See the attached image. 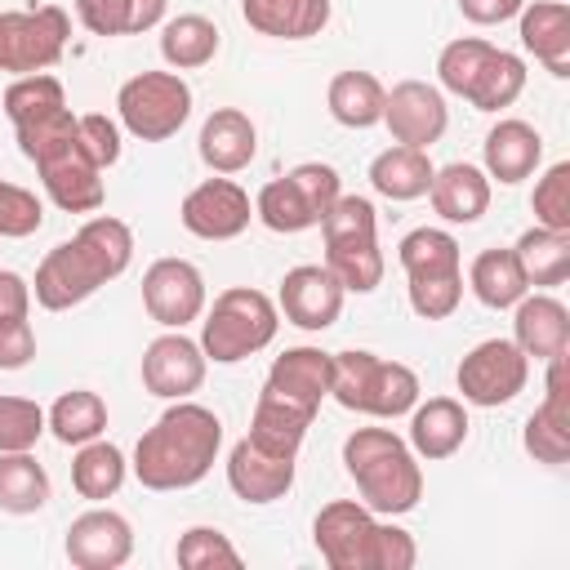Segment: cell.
I'll return each mask as SVG.
<instances>
[{
  "mask_svg": "<svg viewBox=\"0 0 570 570\" xmlns=\"http://www.w3.org/2000/svg\"><path fill=\"white\" fill-rule=\"evenodd\" d=\"M134 258V232L111 218V214H98L89 218L71 240L53 245L40 267H36V303L49 307V312H67L76 303H85L89 294H98L107 281H116Z\"/></svg>",
  "mask_w": 570,
  "mask_h": 570,
  "instance_id": "obj_1",
  "label": "cell"
},
{
  "mask_svg": "<svg viewBox=\"0 0 570 570\" xmlns=\"http://www.w3.org/2000/svg\"><path fill=\"white\" fill-rule=\"evenodd\" d=\"M223 445V423L196 401H174L134 445V476L147 490H187L205 481Z\"/></svg>",
  "mask_w": 570,
  "mask_h": 570,
  "instance_id": "obj_2",
  "label": "cell"
},
{
  "mask_svg": "<svg viewBox=\"0 0 570 570\" xmlns=\"http://www.w3.org/2000/svg\"><path fill=\"white\" fill-rule=\"evenodd\" d=\"M347 476L361 490V503L379 517H401L423 499V468L414 450L392 428H356L343 441Z\"/></svg>",
  "mask_w": 570,
  "mask_h": 570,
  "instance_id": "obj_3",
  "label": "cell"
},
{
  "mask_svg": "<svg viewBox=\"0 0 570 570\" xmlns=\"http://www.w3.org/2000/svg\"><path fill=\"white\" fill-rule=\"evenodd\" d=\"M330 396L343 410L374 414V419H396L410 414L419 401V374L401 361H383L374 352H330Z\"/></svg>",
  "mask_w": 570,
  "mask_h": 570,
  "instance_id": "obj_4",
  "label": "cell"
},
{
  "mask_svg": "<svg viewBox=\"0 0 570 570\" xmlns=\"http://www.w3.org/2000/svg\"><path fill=\"white\" fill-rule=\"evenodd\" d=\"M325 236V267L338 276L343 289L370 294L383 281V249H379V218L365 196H338L325 218L316 223Z\"/></svg>",
  "mask_w": 570,
  "mask_h": 570,
  "instance_id": "obj_5",
  "label": "cell"
},
{
  "mask_svg": "<svg viewBox=\"0 0 570 570\" xmlns=\"http://www.w3.org/2000/svg\"><path fill=\"white\" fill-rule=\"evenodd\" d=\"M276 325H281V312L263 289L232 285L214 298V307L200 325V352H205V361L236 365V361L263 352L276 338Z\"/></svg>",
  "mask_w": 570,
  "mask_h": 570,
  "instance_id": "obj_6",
  "label": "cell"
},
{
  "mask_svg": "<svg viewBox=\"0 0 570 570\" xmlns=\"http://www.w3.org/2000/svg\"><path fill=\"white\" fill-rule=\"evenodd\" d=\"M120 125L142 142L174 138L191 116V89L178 71H138L116 94Z\"/></svg>",
  "mask_w": 570,
  "mask_h": 570,
  "instance_id": "obj_7",
  "label": "cell"
},
{
  "mask_svg": "<svg viewBox=\"0 0 570 570\" xmlns=\"http://www.w3.org/2000/svg\"><path fill=\"white\" fill-rule=\"evenodd\" d=\"M71 22L58 4L22 9V13H0V71H49L62 49H67Z\"/></svg>",
  "mask_w": 570,
  "mask_h": 570,
  "instance_id": "obj_8",
  "label": "cell"
},
{
  "mask_svg": "<svg viewBox=\"0 0 570 570\" xmlns=\"http://www.w3.org/2000/svg\"><path fill=\"white\" fill-rule=\"evenodd\" d=\"M454 379H459V392H463L468 405L494 410V405H508V401H517L525 392L530 356L512 338H485L459 361Z\"/></svg>",
  "mask_w": 570,
  "mask_h": 570,
  "instance_id": "obj_9",
  "label": "cell"
},
{
  "mask_svg": "<svg viewBox=\"0 0 570 570\" xmlns=\"http://www.w3.org/2000/svg\"><path fill=\"white\" fill-rule=\"evenodd\" d=\"M312 539L330 570H374L379 521L365 503H356V499L325 503L312 521Z\"/></svg>",
  "mask_w": 570,
  "mask_h": 570,
  "instance_id": "obj_10",
  "label": "cell"
},
{
  "mask_svg": "<svg viewBox=\"0 0 570 570\" xmlns=\"http://www.w3.org/2000/svg\"><path fill=\"white\" fill-rule=\"evenodd\" d=\"M142 307L156 325L183 330L205 312V276L187 258H156L142 272Z\"/></svg>",
  "mask_w": 570,
  "mask_h": 570,
  "instance_id": "obj_11",
  "label": "cell"
},
{
  "mask_svg": "<svg viewBox=\"0 0 570 570\" xmlns=\"http://www.w3.org/2000/svg\"><path fill=\"white\" fill-rule=\"evenodd\" d=\"M383 125H387V134L401 147H423L428 151L445 134L450 107H445V98H441L436 85H428V80H401L383 98Z\"/></svg>",
  "mask_w": 570,
  "mask_h": 570,
  "instance_id": "obj_12",
  "label": "cell"
},
{
  "mask_svg": "<svg viewBox=\"0 0 570 570\" xmlns=\"http://www.w3.org/2000/svg\"><path fill=\"white\" fill-rule=\"evenodd\" d=\"M183 227L200 240H232L249 227L254 209H249V191L232 178H205L200 187H191L183 196V209H178Z\"/></svg>",
  "mask_w": 570,
  "mask_h": 570,
  "instance_id": "obj_13",
  "label": "cell"
},
{
  "mask_svg": "<svg viewBox=\"0 0 570 570\" xmlns=\"http://www.w3.org/2000/svg\"><path fill=\"white\" fill-rule=\"evenodd\" d=\"M343 294H347V289L338 285V276H334L330 267H321V263H298V267H289L285 281H281L276 312H285L289 325L316 334V330H330V325L338 321Z\"/></svg>",
  "mask_w": 570,
  "mask_h": 570,
  "instance_id": "obj_14",
  "label": "cell"
},
{
  "mask_svg": "<svg viewBox=\"0 0 570 570\" xmlns=\"http://www.w3.org/2000/svg\"><path fill=\"white\" fill-rule=\"evenodd\" d=\"M205 365L209 361H205L200 343H191L183 330H169V334L151 338L142 352V387L151 396L183 401L205 383Z\"/></svg>",
  "mask_w": 570,
  "mask_h": 570,
  "instance_id": "obj_15",
  "label": "cell"
},
{
  "mask_svg": "<svg viewBox=\"0 0 570 570\" xmlns=\"http://www.w3.org/2000/svg\"><path fill=\"white\" fill-rule=\"evenodd\" d=\"M67 561L76 570H116L129 561L134 552V530L120 512L111 508H89L67 525V543H62Z\"/></svg>",
  "mask_w": 570,
  "mask_h": 570,
  "instance_id": "obj_16",
  "label": "cell"
},
{
  "mask_svg": "<svg viewBox=\"0 0 570 570\" xmlns=\"http://www.w3.org/2000/svg\"><path fill=\"white\" fill-rule=\"evenodd\" d=\"M227 485L245 503H276L294 485V459L289 454H272V450L254 445L249 436H240L232 445V454H227Z\"/></svg>",
  "mask_w": 570,
  "mask_h": 570,
  "instance_id": "obj_17",
  "label": "cell"
},
{
  "mask_svg": "<svg viewBox=\"0 0 570 570\" xmlns=\"http://www.w3.org/2000/svg\"><path fill=\"white\" fill-rule=\"evenodd\" d=\"M36 169H40V183L53 196L58 209H67V214H94V209H102V200H107L102 169L89 160V151L80 142H71L67 151L40 160Z\"/></svg>",
  "mask_w": 570,
  "mask_h": 570,
  "instance_id": "obj_18",
  "label": "cell"
},
{
  "mask_svg": "<svg viewBox=\"0 0 570 570\" xmlns=\"http://www.w3.org/2000/svg\"><path fill=\"white\" fill-rule=\"evenodd\" d=\"M512 343L534 356V361H548V356H561L570 347V312L561 298L552 294H521L512 303Z\"/></svg>",
  "mask_w": 570,
  "mask_h": 570,
  "instance_id": "obj_19",
  "label": "cell"
},
{
  "mask_svg": "<svg viewBox=\"0 0 570 570\" xmlns=\"http://www.w3.org/2000/svg\"><path fill=\"white\" fill-rule=\"evenodd\" d=\"M525 454L539 463H566L570 454V405H566V352L548 356V396L525 419Z\"/></svg>",
  "mask_w": 570,
  "mask_h": 570,
  "instance_id": "obj_20",
  "label": "cell"
},
{
  "mask_svg": "<svg viewBox=\"0 0 570 570\" xmlns=\"http://www.w3.org/2000/svg\"><path fill=\"white\" fill-rule=\"evenodd\" d=\"M330 370H334L330 352H321V347H285V352L272 361L263 387L316 414L321 401L330 396Z\"/></svg>",
  "mask_w": 570,
  "mask_h": 570,
  "instance_id": "obj_21",
  "label": "cell"
},
{
  "mask_svg": "<svg viewBox=\"0 0 570 570\" xmlns=\"http://www.w3.org/2000/svg\"><path fill=\"white\" fill-rule=\"evenodd\" d=\"M196 142H200V160L214 174H240L258 151V129L240 107H214Z\"/></svg>",
  "mask_w": 570,
  "mask_h": 570,
  "instance_id": "obj_22",
  "label": "cell"
},
{
  "mask_svg": "<svg viewBox=\"0 0 570 570\" xmlns=\"http://www.w3.org/2000/svg\"><path fill=\"white\" fill-rule=\"evenodd\" d=\"M521 45L552 71L570 76V4L566 0H525L521 4Z\"/></svg>",
  "mask_w": 570,
  "mask_h": 570,
  "instance_id": "obj_23",
  "label": "cell"
},
{
  "mask_svg": "<svg viewBox=\"0 0 570 570\" xmlns=\"http://www.w3.org/2000/svg\"><path fill=\"white\" fill-rule=\"evenodd\" d=\"M468 441V410L454 396H432L414 401L410 410V450L419 459H450Z\"/></svg>",
  "mask_w": 570,
  "mask_h": 570,
  "instance_id": "obj_24",
  "label": "cell"
},
{
  "mask_svg": "<svg viewBox=\"0 0 570 570\" xmlns=\"http://www.w3.org/2000/svg\"><path fill=\"white\" fill-rule=\"evenodd\" d=\"M543 160V138L534 125L525 120H499L490 134H485V178H499V183H521L539 169Z\"/></svg>",
  "mask_w": 570,
  "mask_h": 570,
  "instance_id": "obj_25",
  "label": "cell"
},
{
  "mask_svg": "<svg viewBox=\"0 0 570 570\" xmlns=\"http://www.w3.org/2000/svg\"><path fill=\"white\" fill-rule=\"evenodd\" d=\"M428 196H432V209L445 223H476L490 209V178H485V169H476L468 160H454V165L432 174Z\"/></svg>",
  "mask_w": 570,
  "mask_h": 570,
  "instance_id": "obj_26",
  "label": "cell"
},
{
  "mask_svg": "<svg viewBox=\"0 0 570 570\" xmlns=\"http://www.w3.org/2000/svg\"><path fill=\"white\" fill-rule=\"evenodd\" d=\"M312 410H303V405H294V401H285V396H276V392H258V401H254V419H249V441L254 445H263V450H272V454H289V459H298V445H303V436H307V428H312Z\"/></svg>",
  "mask_w": 570,
  "mask_h": 570,
  "instance_id": "obj_27",
  "label": "cell"
},
{
  "mask_svg": "<svg viewBox=\"0 0 570 570\" xmlns=\"http://www.w3.org/2000/svg\"><path fill=\"white\" fill-rule=\"evenodd\" d=\"M240 13L258 36L307 40L330 22V0H240Z\"/></svg>",
  "mask_w": 570,
  "mask_h": 570,
  "instance_id": "obj_28",
  "label": "cell"
},
{
  "mask_svg": "<svg viewBox=\"0 0 570 570\" xmlns=\"http://www.w3.org/2000/svg\"><path fill=\"white\" fill-rule=\"evenodd\" d=\"M432 174H436V165L428 160L423 147H401L396 142V147H387V151H379L370 160V183L387 200H419V196H428Z\"/></svg>",
  "mask_w": 570,
  "mask_h": 570,
  "instance_id": "obj_29",
  "label": "cell"
},
{
  "mask_svg": "<svg viewBox=\"0 0 570 570\" xmlns=\"http://www.w3.org/2000/svg\"><path fill=\"white\" fill-rule=\"evenodd\" d=\"M169 0H76V18L94 36H138L165 22Z\"/></svg>",
  "mask_w": 570,
  "mask_h": 570,
  "instance_id": "obj_30",
  "label": "cell"
},
{
  "mask_svg": "<svg viewBox=\"0 0 570 570\" xmlns=\"http://www.w3.org/2000/svg\"><path fill=\"white\" fill-rule=\"evenodd\" d=\"M517 263H521V276L525 285H561L570 276V232H552V227H530L521 232V240L512 245Z\"/></svg>",
  "mask_w": 570,
  "mask_h": 570,
  "instance_id": "obj_31",
  "label": "cell"
},
{
  "mask_svg": "<svg viewBox=\"0 0 570 570\" xmlns=\"http://www.w3.org/2000/svg\"><path fill=\"white\" fill-rule=\"evenodd\" d=\"M383 98H387V89H383L379 76H370V71H338V76L330 80V94H325L330 116H334L338 125H347V129H370V125H379V120H383Z\"/></svg>",
  "mask_w": 570,
  "mask_h": 570,
  "instance_id": "obj_32",
  "label": "cell"
},
{
  "mask_svg": "<svg viewBox=\"0 0 570 570\" xmlns=\"http://www.w3.org/2000/svg\"><path fill=\"white\" fill-rule=\"evenodd\" d=\"M125 472H129V463H125L120 445L98 441V436L85 441V445L76 450V459H71V485H76V494L89 499V503L111 499V494L125 485Z\"/></svg>",
  "mask_w": 570,
  "mask_h": 570,
  "instance_id": "obj_33",
  "label": "cell"
},
{
  "mask_svg": "<svg viewBox=\"0 0 570 570\" xmlns=\"http://www.w3.org/2000/svg\"><path fill=\"white\" fill-rule=\"evenodd\" d=\"M218 53V27L200 13H178L160 27V58L174 71H196L205 62H214Z\"/></svg>",
  "mask_w": 570,
  "mask_h": 570,
  "instance_id": "obj_34",
  "label": "cell"
},
{
  "mask_svg": "<svg viewBox=\"0 0 570 570\" xmlns=\"http://www.w3.org/2000/svg\"><path fill=\"white\" fill-rule=\"evenodd\" d=\"M49 503V472L31 459V450L0 454V512L27 517Z\"/></svg>",
  "mask_w": 570,
  "mask_h": 570,
  "instance_id": "obj_35",
  "label": "cell"
},
{
  "mask_svg": "<svg viewBox=\"0 0 570 570\" xmlns=\"http://www.w3.org/2000/svg\"><path fill=\"white\" fill-rule=\"evenodd\" d=\"M468 285H472V294H476L485 307H494V312L512 307V303L530 289L512 249H481V254L472 258V267H468Z\"/></svg>",
  "mask_w": 570,
  "mask_h": 570,
  "instance_id": "obj_36",
  "label": "cell"
},
{
  "mask_svg": "<svg viewBox=\"0 0 570 570\" xmlns=\"http://www.w3.org/2000/svg\"><path fill=\"white\" fill-rule=\"evenodd\" d=\"M45 423L62 445H85V441L107 432V401L89 387H71L49 405Z\"/></svg>",
  "mask_w": 570,
  "mask_h": 570,
  "instance_id": "obj_37",
  "label": "cell"
},
{
  "mask_svg": "<svg viewBox=\"0 0 570 570\" xmlns=\"http://www.w3.org/2000/svg\"><path fill=\"white\" fill-rule=\"evenodd\" d=\"M525 89V62L508 49H490V58L481 62L472 89L463 94L476 111H499V107H512Z\"/></svg>",
  "mask_w": 570,
  "mask_h": 570,
  "instance_id": "obj_38",
  "label": "cell"
},
{
  "mask_svg": "<svg viewBox=\"0 0 570 570\" xmlns=\"http://www.w3.org/2000/svg\"><path fill=\"white\" fill-rule=\"evenodd\" d=\"M254 214L263 218V227L281 232V236H294V232H307L321 223V214L312 209V200L303 196V187L285 174V178H272L263 183L258 200H254Z\"/></svg>",
  "mask_w": 570,
  "mask_h": 570,
  "instance_id": "obj_39",
  "label": "cell"
},
{
  "mask_svg": "<svg viewBox=\"0 0 570 570\" xmlns=\"http://www.w3.org/2000/svg\"><path fill=\"white\" fill-rule=\"evenodd\" d=\"M405 276H445V272H463V254L459 240L441 227H414L401 249H396Z\"/></svg>",
  "mask_w": 570,
  "mask_h": 570,
  "instance_id": "obj_40",
  "label": "cell"
},
{
  "mask_svg": "<svg viewBox=\"0 0 570 570\" xmlns=\"http://www.w3.org/2000/svg\"><path fill=\"white\" fill-rule=\"evenodd\" d=\"M13 134H18L22 156H27L31 165H40V160L67 151L71 142H80V116H71V107H58V111H49V116H36V120H27V125H13Z\"/></svg>",
  "mask_w": 570,
  "mask_h": 570,
  "instance_id": "obj_41",
  "label": "cell"
},
{
  "mask_svg": "<svg viewBox=\"0 0 570 570\" xmlns=\"http://www.w3.org/2000/svg\"><path fill=\"white\" fill-rule=\"evenodd\" d=\"M67 107V94H62V80L58 76H45V71H31V76H18L9 89H4V116L13 125H27L36 116H49Z\"/></svg>",
  "mask_w": 570,
  "mask_h": 570,
  "instance_id": "obj_42",
  "label": "cell"
},
{
  "mask_svg": "<svg viewBox=\"0 0 570 570\" xmlns=\"http://www.w3.org/2000/svg\"><path fill=\"white\" fill-rule=\"evenodd\" d=\"M174 557H178L183 570H214V566L236 570V566H240V552H236L232 539H227L223 530H214V525H191V530H183Z\"/></svg>",
  "mask_w": 570,
  "mask_h": 570,
  "instance_id": "obj_43",
  "label": "cell"
},
{
  "mask_svg": "<svg viewBox=\"0 0 570 570\" xmlns=\"http://www.w3.org/2000/svg\"><path fill=\"white\" fill-rule=\"evenodd\" d=\"M490 40H481V36H459V40H450L445 49H441V58H436V76H441V89H450V94H468L472 89V80H476V71H481V62L490 58Z\"/></svg>",
  "mask_w": 570,
  "mask_h": 570,
  "instance_id": "obj_44",
  "label": "cell"
},
{
  "mask_svg": "<svg viewBox=\"0 0 570 570\" xmlns=\"http://www.w3.org/2000/svg\"><path fill=\"white\" fill-rule=\"evenodd\" d=\"M463 303V272L445 276H410V307L423 321H445Z\"/></svg>",
  "mask_w": 570,
  "mask_h": 570,
  "instance_id": "obj_45",
  "label": "cell"
},
{
  "mask_svg": "<svg viewBox=\"0 0 570 570\" xmlns=\"http://www.w3.org/2000/svg\"><path fill=\"white\" fill-rule=\"evenodd\" d=\"M530 209H534V223H539V227L570 232V165H566V160H557V165L534 183Z\"/></svg>",
  "mask_w": 570,
  "mask_h": 570,
  "instance_id": "obj_46",
  "label": "cell"
},
{
  "mask_svg": "<svg viewBox=\"0 0 570 570\" xmlns=\"http://www.w3.org/2000/svg\"><path fill=\"white\" fill-rule=\"evenodd\" d=\"M45 410L27 396H0V454L4 450H31L45 436Z\"/></svg>",
  "mask_w": 570,
  "mask_h": 570,
  "instance_id": "obj_47",
  "label": "cell"
},
{
  "mask_svg": "<svg viewBox=\"0 0 570 570\" xmlns=\"http://www.w3.org/2000/svg\"><path fill=\"white\" fill-rule=\"evenodd\" d=\"M40 223H45V205L36 200V191H27L18 183H0V236L22 240V236L40 232Z\"/></svg>",
  "mask_w": 570,
  "mask_h": 570,
  "instance_id": "obj_48",
  "label": "cell"
},
{
  "mask_svg": "<svg viewBox=\"0 0 570 570\" xmlns=\"http://www.w3.org/2000/svg\"><path fill=\"white\" fill-rule=\"evenodd\" d=\"M80 147L89 151V160H94L98 169L116 165V160H120V129H116V120H107L102 111L80 116Z\"/></svg>",
  "mask_w": 570,
  "mask_h": 570,
  "instance_id": "obj_49",
  "label": "cell"
},
{
  "mask_svg": "<svg viewBox=\"0 0 570 570\" xmlns=\"http://www.w3.org/2000/svg\"><path fill=\"white\" fill-rule=\"evenodd\" d=\"M36 356V330L27 316H0V370H22Z\"/></svg>",
  "mask_w": 570,
  "mask_h": 570,
  "instance_id": "obj_50",
  "label": "cell"
},
{
  "mask_svg": "<svg viewBox=\"0 0 570 570\" xmlns=\"http://www.w3.org/2000/svg\"><path fill=\"white\" fill-rule=\"evenodd\" d=\"M414 557H419V548H414L410 530H401V525H383V521H379L374 570H410V566H414Z\"/></svg>",
  "mask_w": 570,
  "mask_h": 570,
  "instance_id": "obj_51",
  "label": "cell"
},
{
  "mask_svg": "<svg viewBox=\"0 0 570 570\" xmlns=\"http://www.w3.org/2000/svg\"><path fill=\"white\" fill-rule=\"evenodd\" d=\"M521 4H525V0H459L463 18H468V22H476V27L508 22V18H517V13H521Z\"/></svg>",
  "mask_w": 570,
  "mask_h": 570,
  "instance_id": "obj_52",
  "label": "cell"
},
{
  "mask_svg": "<svg viewBox=\"0 0 570 570\" xmlns=\"http://www.w3.org/2000/svg\"><path fill=\"white\" fill-rule=\"evenodd\" d=\"M31 312V285L18 272H0V316H27Z\"/></svg>",
  "mask_w": 570,
  "mask_h": 570,
  "instance_id": "obj_53",
  "label": "cell"
}]
</instances>
